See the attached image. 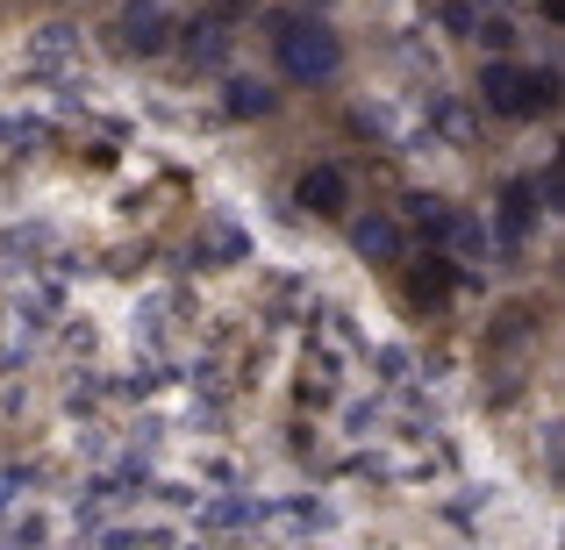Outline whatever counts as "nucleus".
Wrapping results in <instances>:
<instances>
[{
	"label": "nucleus",
	"mask_w": 565,
	"mask_h": 550,
	"mask_svg": "<svg viewBox=\"0 0 565 550\" xmlns=\"http://www.w3.org/2000/svg\"><path fill=\"white\" fill-rule=\"evenodd\" d=\"M273 51L279 72L301 86H330L344 72V43H337L330 22H308V14H273Z\"/></svg>",
	"instance_id": "nucleus-1"
},
{
	"label": "nucleus",
	"mask_w": 565,
	"mask_h": 550,
	"mask_svg": "<svg viewBox=\"0 0 565 550\" xmlns=\"http://www.w3.org/2000/svg\"><path fill=\"white\" fill-rule=\"evenodd\" d=\"M480 94L494 115H544L552 108V72H523L509 65V57H494V65L480 72Z\"/></svg>",
	"instance_id": "nucleus-2"
},
{
	"label": "nucleus",
	"mask_w": 565,
	"mask_h": 550,
	"mask_svg": "<svg viewBox=\"0 0 565 550\" xmlns=\"http://www.w3.org/2000/svg\"><path fill=\"white\" fill-rule=\"evenodd\" d=\"M172 8L166 0H122V8H115V43H122L129 57H158L172 43Z\"/></svg>",
	"instance_id": "nucleus-3"
},
{
	"label": "nucleus",
	"mask_w": 565,
	"mask_h": 550,
	"mask_svg": "<svg viewBox=\"0 0 565 550\" xmlns=\"http://www.w3.org/2000/svg\"><path fill=\"white\" fill-rule=\"evenodd\" d=\"M294 201H301L308 215H344V207H351V180L337 165H308L301 180H294Z\"/></svg>",
	"instance_id": "nucleus-4"
},
{
	"label": "nucleus",
	"mask_w": 565,
	"mask_h": 550,
	"mask_svg": "<svg viewBox=\"0 0 565 550\" xmlns=\"http://www.w3.org/2000/svg\"><path fill=\"white\" fill-rule=\"evenodd\" d=\"M172 36H186V57H193V65H222V57H230V22H222V14H201V22L172 29Z\"/></svg>",
	"instance_id": "nucleus-5"
},
{
	"label": "nucleus",
	"mask_w": 565,
	"mask_h": 550,
	"mask_svg": "<svg viewBox=\"0 0 565 550\" xmlns=\"http://www.w3.org/2000/svg\"><path fill=\"white\" fill-rule=\"evenodd\" d=\"M351 244H359V258H373V265H394V258H401V229H394L386 215H359Z\"/></svg>",
	"instance_id": "nucleus-6"
},
{
	"label": "nucleus",
	"mask_w": 565,
	"mask_h": 550,
	"mask_svg": "<svg viewBox=\"0 0 565 550\" xmlns=\"http://www.w3.org/2000/svg\"><path fill=\"white\" fill-rule=\"evenodd\" d=\"M530 222H537V201H530V186L515 180L509 193H501V244H523Z\"/></svg>",
	"instance_id": "nucleus-7"
},
{
	"label": "nucleus",
	"mask_w": 565,
	"mask_h": 550,
	"mask_svg": "<svg viewBox=\"0 0 565 550\" xmlns=\"http://www.w3.org/2000/svg\"><path fill=\"white\" fill-rule=\"evenodd\" d=\"M230 115H273V86L265 79H230Z\"/></svg>",
	"instance_id": "nucleus-8"
},
{
	"label": "nucleus",
	"mask_w": 565,
	"mask_h": 550,
	"mask_svg": "<svg viewBox=\"0 0 565 550\" xmlns=\"http://www.w3.org/2000/svg\"><path fill=\"white\" fill-rule=\"evenodd\" d=\"M458 287V272L444 258H423V272H415V301H444V293Z\"/></svg>",
	"instance_id": "nucleus-9"
},
{
	"label": "nucleus",
	"mask_w": 565,
	"mask_h": 550,
	"mask_svg": "<svg viewBox=\"0 0 565 550\" xmlns=\"http://www.w3.org/2000/svg\"><path fill=\"white\" fill-rule=\"evenodd\" d=\"M444 244H458L466 258H480V250H487V229H480L472 215H451V229H444Z\"/></svg>",
	"instance_id": "nucleus-10"
},
{
	"label": "nucleus",
	"mask_w": 565,
	"mask_h": 550,
	"mask_svg": "<svg viewBox=\"0 0 565 550\" xmlns=\"http://www.w3.org/2000/svg\"><path fill=\"white\" fill-rule=\"evenodd\" d=\"M250 500H215V508H207V529H236V522H250Z\"/></svg>",
	"instance_id": "nucleus-11"
},
{
	"label": "nucleus",
	"mask_w": 565,
	"mask_h": 550,
	"mask_svg": "<svg viewBox=\"0 0 565 550\" xmlns=\"http://www.w3.org/2000/svg\"><path fill=\"white\" fill-rule=\"evenodd\" d=\"M480 43H487V51L501 57V51H515V29H509V22L494 14V22H480Z\"/></svg>",
	"instance_id": "nucleus-12"
},
{
	"label": "nucleus",
	"mask_w": 565,
	"mask_h": 550,
	"mask_svg": "<svg viewBox=\"0 0 565 550\" xmlns=\"http://www.w3.org/2000/svg\"><path fill=\"white\" fill-rule=\"evenodd\" d=\"M480 8H501V0H480Z\"/></svg>",
	"instance_id": "nucleus-13"
}]
</instances>
